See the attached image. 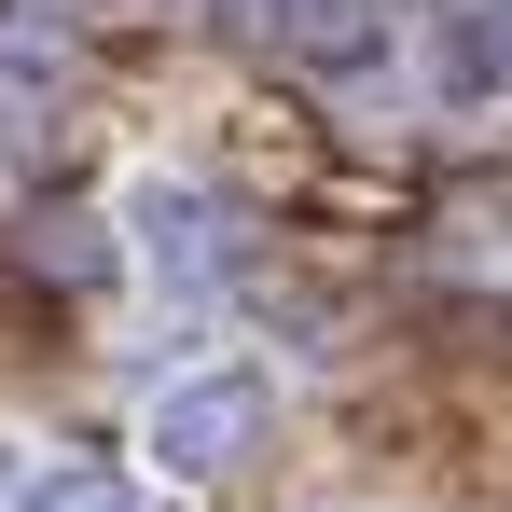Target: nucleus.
I'll use <instances>...</instances> for the list:
<instances>
[{
	"label": "nucleus",
	"instance_id": "20e7f679",
	"mask_svg": "<svg viewBox=\"0 0 512 512\" xmlns=\"http://www.w3.org/2000/svg\"><path fill=\"white\" fill-rule=\"evenodd\" d=\"M263 28L305 42V56H360L374 42V0H263Z\"/></svg>",
	"mask_w": 512,
	"mask_h": 512
},
{
	"label": "nucleus",
	"instance_id": "7ed1b4c3",
	"mask_svg": "<svg viewBox=\"0 0 512 512\" xmlns=\"http://www.w3.org/2000/svg\"><path fill=\"white\" fill-rule=\"evenodd\" d=\"M14 512H167V499H153V485H125L111 457H70V471H42Z\"/></svg>",
	"mask_w": 512,
	"mask_h": 512
},
{
	"label": "nucleus",
	"instance_id": "f257e3e1",
	"mask_svg": "<svg viewBox=\"0 0 512 512\" xmlns=\"http://www.w3.org/2000/svg\"><path fill=\"white\" fill-rule=\"evenodd\" d=\"M263 429H277V374H263V360H194V374L153 388L139 443L167 457L180 485H222V471H250V457H263Z\"/></svg>",
	"mask_w": 512,
	"mask_h": 512
},
{
	"label": "nucleus",
	"instance_id": "f03ea898",
	"mask_svg": "<svg viewBox=\"0 0 512 512\" xmlns=\"http://www.w3.org/2000/svg\"><path fill=\"white\" fill-rule=\"evenodd\" d=\"M139 250L167 263L180 291H208V277L236 263V236H222V208H208L194 180H153V194H139Z\"/></svg>",
	"mask_w": 512,
	"mask_h": 512
}]
</instances>
